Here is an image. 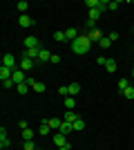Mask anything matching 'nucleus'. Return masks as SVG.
<instances>
[{"mask_svg":"<svg viewBox=\"0 0 134 150\" xmlns=\"http://www.w3.org/2000/svg\"><path fill=\"white\" fill-rule=\"evenodd\" d=\"M89 50H92V40L87 38V34H81V36L72 43V52H74V54H78V56L87 54Z\"/></svg>","mask_w":134,"mask_h":150,"instance_id":"nucleus-1","label":"nucleus"},{"mask_svg":"<svg viewBox=\"0 0 134 150\" xmlns=\"http://www.w3.org/2000/svg\"><path fill=\"white\" fill-rule=\"evenodd\" d=\"M25 83H27V85H29V88H32V90H36V92H40V94H43L45 90H47V88H45V83L36 81V79H27Z\"/></svg>","mask_w":134,"mask_h":150,"instance_id":"nucleus-2","label":"nucleus"},{"mask_svg":"<svg viewBox=\"0 0 134 150\" xmlns=\"http://www.w3.org/2000/svg\"><path fill=\"white\" fill-rule=\"evenodd\" d=\"M69 141H67V137H65L63 132H54V146L56 148H63V146H67Z\"/></svg>","mask_w":134,"mask_h":150,"instance_id":"nucleus-3","label":"nucleus"},{"mask_svg":"<svg viewBox=\"0 0 134 150\" xmlns=\"http://www.w3.org/2000/svg\"><path fill=\"white\" fill-rule=\"evenodd\" d=\"M9 146H11V141H9V134H7V130H5V128H0V148H2V150H7Z\"/></svg>","mask_w":134,"mask_h":150,"instance_id":"nucleus-4","label":"nucleus"},{"mask_svg":"<svg viewBox=\"0 0 134 150\" xmlns=\"http://www.w3.org/2000/svg\"><path fill=\"white\" fill-rule=\"evenodd\" d=\"M22 45H25L27 50H34V47H40V40L36 36H27L25 40H22Z\"/></svg>","mask_w":134,"mask_h":150,"instance_id":"nucleus-5","label":"nucleus"},{"mask_svg":"<svg viewBox=\"0 0 134 150\" xmlns=\"http://www.w3.org/2000/svg\"><path fill=\"white\" fill-rule=\"evenodd\" d=\"M11 79H13V83H16V85H20V83H25L27 81V76H25V72H22V69H13V76H11Z\"/></svg>","mask_w":134,"mask_h":150,"instance_id":"nucleus-6","label":"nucleus"},{"mask_svg":"<svg viewBox=\"0 0 134 150\" xmlns=\"http://www.w3.org/2000/svg\"><path fill=\"white\" fill-rule=\"evenodd\" d=\"M51 56H54V54H51L49 50L40 47V54H38V61H36V63H49V61H51Z\"/></svg>","mask_w":134,"mask_h":150,"instance_id":"nucleus-7","label":"nucleus"},{"mask_svg":"<svg viewBox=\"0 0 134 150\" xmlns=\"http://www.w3.org/2000/svg\"><path fill=\"white\" fill-rule=\"evenodd\" d=\"M2 65H5V67H11V69H18V67H16V58H13V54H5V56H2Z\"/></svg>","mask_w":134,"mask_h":150,"instance_id":"nucleus-8","label":"nucleus"},{"mask_svg":"<svg viewBox=\"0 0 134 150\" xmlns=\"http://www.w3.org/2000/svg\"><path fill=\"white\" fill-rule=\"evenodd\" d=\"M36 65V61H32V58H27V56H22V61H20V69L22 72H29V69Z\"/></svg>","mask_w":134,"mask_h":150,"instance_id":"nucleus-9","label":"nucleus"},{"mask_svg":"<svg viewBox=\"0 0 134 150\" xmlns=\"http://www.w3.org/2000/svg\"><path fill=\"white\" fill-rule=\"evenodd\" d=\"M47 123H49V128H51L54 132H58V130H60V125H63V119L54 117V119H47Z\"/></svg>","mask_w":134,"mask_h":150,"instance_id":"nucleus-10","label":"nucleus"},{"mask_svg":"<svg viewBox=\"0 0 134 150\" xmlns=\"http://www.w3.org/2000/svg\"><path fill=\"white\" fill-rule=\"evenodd\" d=\"M87 38L92 40V43H98V40L103 38V34H101L98 29H89V31H87Z\"/></svg>","mask_w":134,"mask_h":150,"instance_id":"nucleus-11","label":"nucleus"},{"mask_svg":"<svg viewBox=\"0 0 134 150\" xmlns=\"http://www.w3.org/2000/svg\"><path fill=\"white\" fill-rule=\"evenodd\" d=\"M18 25H20V27H32V25H34V18H29L27 13H22V16L18 18Z\"/></svg>","mask_w":134,"mask_h":150,"instance_id":"nucleus-12","label":"nucleus"},{"mask_svg":"<svg viewBox=\"0 0 134 150\" xmlns=\"http://www.w3.org/2000/svg\"><path fill=\"white\" fill-rule=\"evenodd\" d=\"M65 36H67V40H69V43H74V40H76V38L81 36V34H78V31L74 29V27H69V29H65Z\"/></svg>","mask_w":134,"mask_h":150,"instance_id":"nucleus-13","label":"nucleus"},{"mask_svg":"<svg viewBox=\"0 0 134 150\" xmlns=\"http://www.w3.org/2000/svg\"><path fill=\"white\" fill-rule=\"evenodd\" d=\"M11 76H13V69H11V67H5V65L0 67V79H2V81L11 79Z\"/></svg>","mask_w":134,"mask_h":150,"instance_id":"nucleus-14","label":"nucleus"},{"mask_svg":"<svg viewBox=\"0 0 134 150\" xmlns=\"http://www.w3.org/2000/svg\"><path fill=\"white\" fill-rule=\"evenodd\" d=\"M76 119H78V114L74 112V110H67V112H65V117H63V121H67V123H74Z\"/></svg>","mask_w":134,"mask_h":150,"instance_id":"nucleus-15","label":"nucleus"},{"mask_svg":"<svg viewBox=\"0 0 134 150\" xmlns=\"http://www.w3.org/2000/svg\"><path fill=\"white\" fill-rule=\"evenodd\" d=\"M38 54H40V47H34V50H27L25 56H27V58H32V61H38Z\"/></svg>","mask_w":134,"mask_h":150,"instance_id":"nucleus-16","label":"nucleus"},{"mask_svg":"<svg viewBox=\"0 0 134 150\" xmlns=\"http://www.w3.org/2000/svg\"><path fill=\"white\" fill-rule=\"evenodd\" d=\"M72 128H74V132H81V130H85V121L81 119V117H78V119L74 121V123H72Z\"/></svg>","mask_w":134,"mask_h":150,"instance_id":"nucleus-17","label":"nucleus"},{"mask_svg":"<svg viewBox=\"0 0 134 150\" xmlns=\"http://www.w3.org/2000/svg\"><path fill=\"white\" fill-rule=\"evenodd\" d=\"M58 132H63L65 137H67L69 132H74V128H72V123H67V121H63V125H60V130H58Z\"/></svg>","mask_w":134,"mask_h":150,"instance_id":"nucleus-18","label":"nucleus"},{"mask_svg":"<svg viewBox=\"0 0 134 150\" xmlns=\"http://www.w3.org/2000/svg\"><path fill=\"white\" fill-rule=\"evenodd\" d=\"M65 108H67V110H74V108H76V99H74V96H65Z\"/></svg>","mask_w":134,"mask_h":150,"instance_id":"nucleus-19","label":"nucleus"},{"mask_svg":"<svg viewBox=\"0 0 134 150\" xmlns=\"http://www.w3.org/2000/svg\"><path fill=\"white\" fill-rule=\"evenodd\" d=\"M67 90H69V96H76V94L81 92V85H78V83H72V85H67Z\"/></svg>","mask_w":134,"mask_h":150,"instance_id":"nucleus-20","label":"nucleus"},{"mask_svg":"<svg viewBox=\"0 0 134 150\" xmlns=\"http://www.w3.org/2000/svg\"><path fill=\"white\" fill-rule=\"evenodd\" d=\"M40 134H49V132H54V130H51V128H49V123H47V121H40Z\"/></svg>","mask_w":134,"mask_h":150,"instance_id":"nucleus-21","label":"nucleus"},{"mask_svg":"<svg viewBox=\"0 0 134 150\" xmlns=\"http://www.w3.org/2000/svg\"><path fill=\"white\" fill-rule=\"evenodd\" d=\"M34 134H36V132H34L32 128H27V130H22V139H25V141H34Z\"/></svg>","mask_w":134,"mask_h":150,"instance_id":"nucleus-22","label":"nucleus"},{"mask_svg":"<svg viewBox=\"0 0 134 150\" xmlns=\"http://www.w3.org/2000/svg\"><path fill=\"white\" fill-rule=\"evenodd\" d=\"M16 7H18V11H20V16H22V13H25L27 9H29V2H27V0H20V2H18V5H16Z\"/></svg>","mask_w":134,"mask_h":150,"instance_id":"nucleus-23","label":"nucleus"},{"mask_svg":"<svg viewBox=\"0 0 134 150\" xmlns=\"http://www.w3.org/2000/svg\"><path fill=\"white\" fill-rule=\"evenodd\" d=\"M98 45H101L103 50H109V47H112V40H109V38H107V36H103V38H101V40H98Z\"/></svg>","mask_w":134,"mask_h":150,"instance_id":"nucleus-24","label":"nucleus"},{"mask_svg":"<svg viewBox=\"0 0 134 150\" xmlns=\"http://www.w3.org/2000/svg\"><path fill=\"white\" fill-rule=\"evenodd\" d=\"M98 18H101V11H98V9H89V20H94V23H96Z\"/></svg>","mask_w":134,"mask_h":150,"instance_id":"nucleus-25","label":"nucleus"},{"mask_svg":"<svg viewBox=\"0 0 134 150\" xmlns=\"http://www.w3.org/2000/svg\"><path fill=\"white\" fill-rule=\"evenodd\" d=\"M54 40H56V43H63V40H67L65 31H56V34H54Z\"/></svg>","mask_w":134,"mask_h":150,"instance_id":"nucleus-26","label":"nucleus"},{"mask_svg":"<svg viewBox=\"0 0 134 150\" xmlns=\"http://www.w3.org/2000/svg\"><path fill=\"white\" fill-rule=\"evenodd\" d=\"M116 67H119V65H116V61H112V58H109L107 65H105V69H107V72H116Z\"/></svg>","mask_w":134,"mask_h":150,"instance_id":"nucleus-27","label":"nucleus"},{"mask_svg":"<svg viewBox=\"0 0 134 150\" xmlns=\"http://www.w3.org/2000/svg\"><path fill=\"white\" fill-rule=\"evenodd\" d=\"M16 90H18V94H27L29 92V85H27V83H20V85H16Z\"/></svg>","mask_w":134,"mask_h":150,"instance_id":"nucleus-28","label":"nucleus"},{"mask_svg":"<svg viewBox=\"0 0 134 150\" xmlns=\"http://www.w3.org/2000/svg\"><path fill=\"white\" fill-rule=\"evenodd\" d=\"M123 96H125V99H134V88H132V85L123 90Z\"/></svg>","mask_w":134,"mask_h":150,"instance_id":"nucleus-29","label":"nucleus"},{"mask_svg":"<svg viewBox=\"0 0 134 150\" xmlns=\"http://www.w3.org/2000/svg\"><path fill=\"white\" fill-rule=\"evenodd\" d=\"M125 88H130V81H128V79H121V81H119V90L123 92Z\"/></svg>","mask_w":134,"mask_h":150,"instance_id":"nucleus-30","label":"nucleus"},{"mask_svg":"<svg viewBox=\"0 0 134 150\" xmlns=\"http://www.w3.org/2000/svg\"><path fill=\"white\" fill-rule=\"evenodd\" d=\"M85 5H87L89 9H98V0H85Z\"/></svg>","mask_w":134,"mask_h":150,"instance_id":"nucleus-31","label":"nucleus"},{"mask_svg":"<svg viewBox=\"0 0 134 150\" xmlns=\"http://www.w3.org/2000/svg\"><path fill=\"white\" fill-rule=\"evenodd\" d=\"M2 85H5V90H11L16 83H13V79H7V81H2Z\"/></svg>","mask_w":134,"mask_h":150,"instance_id":"nucleus-32","label":"nucleus"},{"mask_svg":"<svg viewBox=\"0 0 134 150\" xmlns=\"http://www.w3.org/2000/svg\"><path fill=\"white\" fill-rule=\"evenodd\" d=\"M22 150H36L34 141H25V144H22Z\"/></svg>","mask_w":134,"mask_h":150,"instance_id":"nucleus-33","label":"nucleus"},{"mask_svg":"<svg viewBox=\"0 0 134 150\" xmlns=\"http://www.w3.org/2000/svg\"><path fill=\"white\" fill-rule=\"evenodd\" d=\"M109 0H98V11H103V9H107Z\"/></svg>","mask_w":134,"mask_h":150,"instance_id":"nucleus-34","label":"nucleus"},{"mask_svg":"<svg viewBox=\"0 0 134 150\" xmlns=\"http://www.w3.org/2000/svg\"><path fill=\"white\" fill-rule=\"evenodd\" d=\"M107 61H109V58H105V56H98V58H96V63H98V65H103V67L107 65Z\"/></svg>","mask_w":134,"mask_h":150,"instance_id":"nucleus-35","label":"nucleus"},{"mask_svg":"<svg viewBox=\"0 0 134 150\" xmlns=\"http://www.w3.org/2000/svg\"><path fill=\"white\" fill-rule=\"evenodd\" d=\"M107 9H112V11H114V9H119V2H116V0H114V2H112V0H109V5H107Z\"/></svg>","mask_w":134,"mask_h":150,"instance_id":"nucleus-36","label":"nucleus"},{"mask_svg":"<svg viewBox=\"0 0 134 150\" xmlns=\"http://www.w3.org/2000/svg\"><path fill=\"white\" fill-rule=\"evenodd\" d=\"M58 150H72V146L67 144V146H63V148H58Z\"/></svg>","mask_w":134,"mask_h":150,"instance_id":"nucleus-37","label":"nucleus"},{"mask_svg":"<svg viewBox=\"0 0 134 150\" xmlns=\"http://www.w3.org/2000/svg\"><path fill=\"white\" fill-rule=\"evenodd\" d=\"M132 76H134V69H132Z\"/></svg>","mask_w":134,"mask_h":150,"instance_id":"nucleus-38","label":"nucleus"},{"mask_svg":"<svg viewBox=\"0 0 134 150\" xmlns=\"http://www.w3.org/2000/svg\"><path fill=\"white\" fill-rule=\"evenodd\" d=\"M36 150H38V148H36Z\"/></svg>","mask_w":134,"mask_h":150,"instance_id":"nucleus-39","label":"nucleus"}]
</instances>
